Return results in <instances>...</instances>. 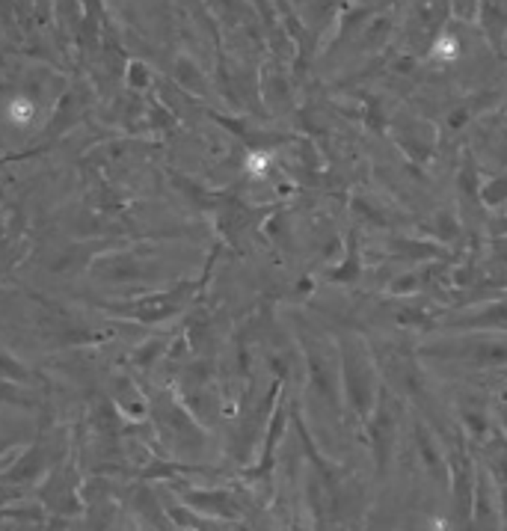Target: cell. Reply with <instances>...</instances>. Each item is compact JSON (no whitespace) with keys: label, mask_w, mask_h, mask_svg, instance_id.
Instances as JSON below:
<instances>
[{"label":"cell","mask_w":507,"mask_h":531,"mask_svg":"<svg viewBox=\"0 0 507 531\" xmlns=\"http://www.w3.org/2000/svg\"><path fill=\"white\" fill-rule=\"evenodd\" d=\"M457 54H460V45H457V39L454 36H439L436 42H433V48H431V57L433 60H442V63H448V60H457Z\"/></svg>","instance_id":"6da1fadb"},{"label":"cell","mask_w":507,"mask_h":531,"mask_svg":"<svg viewBox=\"0 0 507 531\" xmlns=\"http://www.w3.org/2000/svg\"><path fill=\"white\" fill-rule=\"evenodd\" d=\"M6 116L15 122V125H24V122L33 119V104L27 101V98H13V101L6 104Z\"/></svg>","instance_id":"7a4b0ae2"},{"label":"cell","mask_w":507,"mask_h":531,"mask_svg":"<svg viewBox=\"0 0 507 531\" xmlns=\"http://www.w3.org/2000/svg\"><path fill=\"white\" fill-rule=\"evenodd\" d=\"M249 170H252L256 179H258V175H264V170H267V154H264V158H261V154H252V158H249Z\"/></svg>","instance_id":"3957f363"}]
</instances>
